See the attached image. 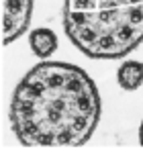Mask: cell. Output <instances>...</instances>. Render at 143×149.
<instances>
[{"mask_svg": "<svg viewBox=\"0 0 143 149\" xmlns=\"http://www.w3.org/2000/svg\"><path fill=\"white\" fill-rule=\"evenodd\" d=\"M100 94L78 65L41 61L17 84L10 127L25 147H80L100 120Z\"/></svg>", "mask_w": 143, "mask_h": 149, "instance_id": "6da1fadb", "label": "cell"}, {"mask_svg": "<svg viewBox=\"0 0 143 149\" xmlns=\"http://www.w3.org/2000/svg\"><path fill=\"white\" fill-rule=\"evenodd\" d=\"M63 27L84 55L119 59L143 43V0H66Z\"/></svg>", "mask_w": 143, "mask_h": 149, "instance_id": "7a4b0ae2", "label": "cell"}, {"mask_svg": "<svg viewBox=\"0 0 143 149\" xmlns=\"http://www.w3.org/2000/svg\"><path fill=\"white\" fill-rule=\"evenodd\" d=\"M33 0H2V45L23 37L31 25Z\"/></svg>", "mask_w": 143, "mask_h": 149, "instance_id": "3957f363", "label": "cell"}, {"mask_svg": "<svg viewBox=\"0 0 143 149\" xmlns=\"http://www.w3.org/2000/svg\"><path fill=\"white\" fill-rule=\"evenodd\" d=\"M29 45L37 57L45 59L57 49V37L51 29H35L29 35Z\"/></svg>", "mask_w": 143, "mask_h": 149, "instance_id": "277c9868", "label": "cell"}, {"mask_svg": "<svg viewBox=\"0 0 143 149\" xmlns=\"http://www.w3.org/2000/svg\"><path fill=\"white\" fill-rule=\"evenodd\" d=\"M119 86L123 90H137L143 84V63L141 61H125L116 72Z\"/></svg>", "mask_w": 143, "mask_h": 149, "instance_id": "5b68a950", "label": "cell"}, {"mask_svg": "<svg viewBox=\"0 0 143 149\" xmlns=\"http://www.w3.org/2000/svg\"><path fill=\"white\" fill-rule=\"evenodd\" d=\"M139 143L143 145V123H141V127H139Z\"/></svg>", "mask_w": 143, "mask_h": 149, "instance_id": "8992f818", "label": "cell"}]
</instances>
